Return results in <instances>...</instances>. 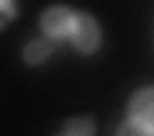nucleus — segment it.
I'll return each mask as SVG.
<instances>
[{
	"mask_svg": "<svg viewBox=\"0 0 154 136\" xmlns=\"http://www.w3.org/2000/svg\"><path fill=\"white\" fill-rule=\"evenodd\" d=\"M118 134H154V85H144L128 98L126 105V118L118 126Z\"/></svg>",
	"mask_w": 154,
	"mask_h": 136,
	"instance_id": "f257e3e1",
	"label": "nucleus"
},
{
	"mask_svg": "<svg viewBox=\"0 0 154 136\" xmlns=\"http://www.w3.org/2000/svg\"><path fill=\"white\" fill-rule=\"evenodd\" d=\"M18 16V0H0V28Z\"/></svg>",
	"mask_w": 154,
	"mask_h": 136,
	"instance_id": "423d86ee",
	"label": "nucleus"
},
{
	"mask_svg": "<svg viewBox=\"0 0 154 136\" xmlns=\"http://www.w3.org/2000/svg\"><path fill=\"white\" fill-rule=\"evenodd\" d=\"M69 44L77 54L82 57H90L100 49L103 44V28H100L98 18L93 13H85V11H77V21H75V28L69 33Z\"/></svg>",
	"mask_w": 154,
	"mask_h": 136,
	"instance_id": "7ed1b4c3",
	"label": "nucleus"
},
{
	"mask_svg": "<svg viewBox=\"0 0 154 136\" xmlns=\"http://www.w3.org/2000/svg\"><path fill=\"white\" fill-rule=\"evenodd\" d=\"M77 21V11L64 3H57V5H46L38 16V28L46 39H51L54 44L59 41H69V33L75 28Z\"/></svg>",
	"mask_w": 154,
	"mask_h": 136,
	"instance_id": "f03ea898",
	"label": "nucleus"
},
{
	"mask_svg": "<svg viewBox=\"0 0 154 136\" xmlns=\"http://www.w3.org/2000/svg\"><path fill=\"white\" fill-rule=\"evenodd\" d=\"M93 131H95V123L90 116H72L62 126V134H72V136H88Z\"/></svg>",
	"mask_w": 154,
	"mask_h": 136,
	"instance_id": "39448f33",
	"label": "nucleus"
},
{
	"mask_svg": "<svg viewBox=\"0 0 154 136\" xmlns=\"http://www.w3.org/2000/svg\"><path fill=\"white\" fill-rule=\"evenodd\" d=\"M54 46L57 44L41 33V36H36V39H31V41L23 44V62H26V64H41V62H46L54 54Z\"/></svg>",
	"mask_w": 154,
	"mask_h": 136,
	"instance_id": "20e7f679",
	"label": "nucleus"
}]
</instances>
